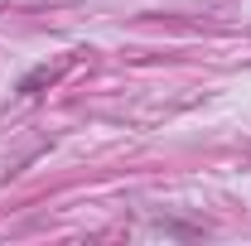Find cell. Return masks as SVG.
Here are the masks:
<instances>
[{
  "label": "cell",
  "mask_w": 251,
  "mask_h": 246,
  "mask_svg": "<svg viewBox=\"0 0 251 246\" xmlns=\"http://www.w3.org/2000/svg\"><path fill=\"white\" fill-rule=\"evenodd\" d=\"M5 5H10V0H0V10H5Z\"/></svg>",
  "instance_id": "1"
}]
</instances>
